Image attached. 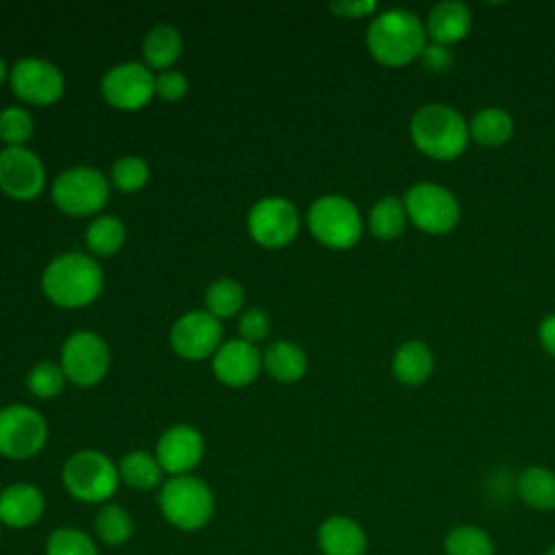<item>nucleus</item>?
I'll use <instances>...</instances> for the list:
<instances>
[{"label": "nucleus", "instance_id": "1", "mask_svg": "<svg viewBox=\"0 0 555 555\" xmlns=\"http://www.w3.org/2000/svg\"><path fill=\"white\" fill-rule=\"evenodd\" d=\"M425 37V24L416 13L408 9H388L369 24L366 48L382 65L401 67L423 56L427 46Z\"/></svg>", "mask_w": 555, "mask_h": 555}, {"label": "nucleus", "instance_id": "2", "mask_svg": "<svg viewBox=\"0 0 555 555\" xmlns=\"http://www.w3.org/2000/svg\"><path fill=\"white\" fill-rule=\"evenodd\" d=\"M410 139L418 152L434 160H455L464 154L468 121L449 104H425L410 119Z\"/></svg>", "mask_w": 555, "mask_h": 555}, {"label": "nucleus", "instance_id": "3", "mask_svg": "<svg viewBox=\"0 0 555 555\" xmlns=\"http://www.w3.org/2000/svg\"><path fill=\"white\" fill-rule=\"evenodd\" d=\"M41 286L50 301L63 308H78L100 295L104 275L93 258L80 251H67L50 260L43 269Z\"/></svg>", "mask_w": 555, "mask_h": 555}, {"label": "nucleus", "instance_id": "4", "mask_svg": "<svg viewBox=\"0 0 555 555\" xmlns=\"http://www.w3.org/2000/svg\"><path fill=\"white\" fill-rule=\"evenodd\" d=\"M158 509L171 527L186 533L199 531L212 520L215 494L204 479L176 475L158 488Z\"/></svg>", "mask_w": 555, "mask_h": 555}, {"label": "nucleus", "instance_id": "5", "mask_svg": "<svg viewBox=\"0 0 555 555\" xmlns=\"http://www.w3.org/2000/svg\"><path fill=\"white\" fill-rule=\"evenodd\" d=\"M65 490L82 503H108L119 488L117 464L102 451L85 449L67 457L61 470Z\"/></svg>", "mask_w": 555, "mask_h": 555}, {"label": "nucleus", "instance_id": "6", "mask_svg": "<svg viewBox=\"0 0 555 555\" xmlns=\"http://www.w3.org/2000/svg\"><path fill=\"white\" fill-rule=\"evenodd\" d=\"M308 228L325 247L349 249L362 236V217L351 199L321 195L308 208Z\"/></svg>", "mask_w": 555, "mask_h": 555}, {"label": "nucleus", "instance_id": "7", "mask_svg": "<svg viewBox=\"0 0 555 555\" xmlns=\"http://www.w3.org/2000/svg\"><path fill=\"white\" fill-rule=\"evenodd\" d=\"M408 221L427 234H447L460 221V202L442 184L418 182L403 195Z\"/></svg>", "mask_w": 555, "mask_h": 555}, {"label": "nucleus", "instance_id": "8", "mask_svg": "<svg viewBox=\"0 0 555 555\" xmlns=\"http://www.w3.org/2000/svg\"><path fill=\"white\" fill-rule=\"evenodd\" d=\"M52 199L67 215L98 212L108 199V180L93 167L65 169L52 184Z\"/></svg>", "mask_w": 555, "mask_h": 555}, {"label": "nucleus", "instance_id": "9", "mask_svg": "<svg viewBox=\"0 0 555 555\" xmlns=\"http://www.w3.org/2000/svg\"><path fill=\"white\" fill-rule=\"evenodd\" d=\"M48 440L46 418L30 405H9L0 410V455L28 460Z\"/></svg>", "mask_w": 555, "mask_h": 555}, {"label": "nucleus", "instance_id": "10", "mask_svg": "<svg viewBox=\"0 0 555 555\" xmlns=\"http://www.w3.org/2000/svg\"><path fill=\"white\" fill-rule=\"evenodd\" d=\"M108 347L106 343L87 330L67 336L61 349V369L76 386H93L108 371Z\"/></svg>", "mask_w": 555, "mask_h": 555}, {"label": "nucleus", "instance_id": "11", "mask_svg": "<svg viewBox=\"0 0 555 555\" xmlns=\"http://www.w3.org/2000/svg\"><path fill=\"white\" fill-rule=\"evenodd\" d=\"M247 228L262 247H282L291 243L299 230V215L286 197H262L247 215Z\"/></svg>", "mask_w": 555, "mask_h": 555}, {"label": "nucleus", "instance_id": "12", "mask_svg": "<svg viewBox=\"0 0 555 555\" xmlns=\"http://www.w3.org/2000/svg\"><path fill=\"white\" fill-rule=\"evenodd\" d=\"M156 78L152 72L141 63H119L111 67L100 82L102 95L108 104L124 111H137L156 93L154 91Z\"/></svg>", "mask_w": 555, "mask_h": 555}, {"label": "nucleus", "instance_id": "13", "mask_svg": "<svg viewBox=\"0 0 555 555\" xmlns=\"http://www.w3.org/2000/svg\"><path fill=\"white\" fill-rule=\"evenodd\" d=\"M46 169L41 158L24 145L0 150V189L15 199H33L41 193Z\"/></svg>", "mask_w": 555, "mask_h": 555}, {"label": "nucleus", "instance_id": "14", "mask_svg": "<svg viewBox=\"0 0 555 555\" xmlns=\"http://www.w3.org/2000/svg\"><path fill=\"white\" fill-rule=\"evenodd\" d=\"M11 87L30 104H52L61 98L65 80L61 69L39 56H24L11 67Z\"/></svg>", "mask_w": 555, "mask_h": 555}, {"label": "nucleus", "instance_id": "15", "mask_svg": "<svg viewBox=\"0 0 555 555\" xmlns=\"http://www.w3.org/2000/svg\"><path fill=\"white\" fill-rule=\"evenodd\" d=\"M169 340L178 356L199 360L219 349L221 323L208 310H191L173 323Z\"/></svg>", "mask_w": 555, "mask_h": 555}, {"label": "nucleus", "instance_id": "16", "mask_svg": "<svg viewBox=\"0 0 555 555\" xmlns=\"http://www.w3.org/2000/svg\"><path fill=\"white\" fill-rule=\"evenodd\" d=\"M154 455L167 475H191L204 455V438L191 425H173L160 434Z\"/></svg>", "mask_w": 555, "mask_h": 555}, {"label": "nucleus", "instance_id": "17", "mask_svg": "<svg viewBox=\"0 0 555 555\" xmlns=\"http://www.w3.org/2000/svg\"><path fill=\"white\" fill-rule=\"evenodd\" d=\"M260 366L262 358L258 349L243 338L219 345L212 356V371L228 386H247L256 379Z\"/></svg>", "mask_w": 555, "mask_h": 555}, {"label": "nucleus", "instance_id": "18", "mask_svg": "<svg viewBox=\"0 0 555 555\" xmlns=\"http://www.w3.org/2000/svg\"><path fill=\"white\" fill-rule=\"evenodd\" d=\"M46 512V496L33 483H11L0 490V525L9 529H28Z\"/></svg>", "mask_w": 555, "mask_h": 555}, {"label": "nucleus", "instance_id": "19", "mask_svg": "<svg viewBox=\"0 0 555 555\" xmlns=\"http://www.w3.org/2000/svg\"><path fill=\"white\" fill-rule=\"evenodd\" d=\"M317 546L321 555H366L369 535L356 518L332 514L317 529Z\"/></svg>", "mask_w": 555, "mask_h": 555}, {"label": "nucleus", "instance_id": "20", "mask_svg": "<svg viewBox=\"0 0 555 555\" xmlns=\"http://www.w3.org/2000/svg\"><path fill=\"white\" fill-rule=\"evenodd\" d=\"M473 26L470 9L460 0H442L427 13L425 33L438 46H451L462 41Z\"/></svg>", "mask_w": 555, "mask_h": 555}, {"label": "nucleus", "instance_id": "21", "mask_svg": "<svg viewBox=\"0 0 555 555\" xmlns=\"http://www.w3.org/2000/svg\"><path fill=\"white\" fill-rule=\"evenodd\" d=\"M434 373V353L423 340H405L392 356V375L405 386H421Z\"/></svg>", "mask_w": 555, "mask_h": 555}, {"label": "nucleus", "instance_id": "22", "mask_svg": "<svg viewBox=\"0 0 555 555\" xmlns=\"http://www.w3.org/2000/svg\"><path fill=\"white\" fill-rule=\"evenodd\" d=\"M516 494L535 512H555V470L546 466H527L516 479Z\"/></svg>", "mask_w": 555, "mask_h": 555}, {"label": "nucleus", "instance_id": "23", "mask_svg": "<svg viewBox=\"0 0 555 555\" xmlns=\"http://www.w3.org/2000/svg\"><path fill=\"white\" fill-rule=\"evenodd\" d=\"M470 139L483 147H499L514 134V119L499 106H486L468 121Z\"/></svg>", "mask_w": 555, "mask_h": 555}, {"label": "nucleus", "instance_id": "24", "mask_svg": "<svg viewBox=\"0 0 555 555\" xmlns=\"http://www.w3.org/2000/svg\"><path fill=\"white\" fill-rule=\"evenodd\" d=\"M262 364L271 377H275L278 382L291 384L306 373L308 358L299 345L291 340H275L264 349Z\"/></svg>", "mask_w": 555, "mask_h": 555}, {"label": "nucleus", "instance_id": "25", "mask_svg": "<svg viewBox=\"0 0 555 555\" xmlns=\"http://www.w3.org/2000/svg\"><path fill=\"white\" fill-rule=\"evenodd\" d=\"M119 479L134 490H154L163 486V466L158 464L156 455L147 451H130L126 453L119 464Z\"/></svg>", "mask_w": 555, "mask_h": 555}, {"label": "nucleus", "instance_id": "26", "mask_svg": "<svg viewBox=\"0 0 555 555\" xmlns=\"http://www.w3.org/2000/svg\"><path fill=\"white\" fill-rule=\"evenodd\" d=\"M93 531L104 546H124L134 533V522L119 503H104L93 518Z\"/></svg>", "mask_w": 555, "mask_h": 555}, {"label": "nucleus", "instance_id": "27", "mask_svg": "<svg viewBox=\"0 0 555 555\" xmlns=\"http://www.w3.org/2000/svg\"><path fill=\"white\" fill-rule=\"evenodd\" d=\"M442 551L444 555H494L496 544L483 527L462 522L444 533Z\"/></svg>", "mask_w": 555, "mask_h": 555}, {"label": "nucleus", "instance_id": "28", "mask_svg": "<svg viewBox=\"0 0 555 555\" xmlns=\"http://www.w3.org/2000/svg\"><path fill=\"white\" fill-rule=\"evenodd\" d=\"M408 223V212L403 199L395 195H386L373 204L369 212V230L373 236L382 241H392L403 234Z\"/></svg>", "mask_w": 555, "mask_h": 555}, {"label": "nucleus", "instance_id": "29", "mask_svg": "<svg viewBox=\"0 0 555 555\" xmlns=\"http://www.w3.org/2000/svg\"><path fill=\"white\" fill-rule=\"evenodd\" d=\"M182 48V37L173 26H154L143 39V56L152 67H169Z\"/></svg>", "mask_w": 555, "mask_h": 555}, {"label": "nucleus", "instance_id": "30", "mask_svg": "<svg viewBox=\"0 0 555 555\" xmlns=\"http://www.w3.org/2000/svg\"><path fill=\"white\" fill-rule=\"evenodd\" d=\"M85 238H87V245L93 254L111 256L124 245L126 228L117 217L102 215V217H98L89 223Z\"/></svg>", "mask_w": 555, "mask_h": 555}, {"label": "nucleus", "instance_id": "31", "mask_svg": "<svg viewBox=\"0 0 555 555\" xmlns=\"http://www.w3.org/2000/svg\"><path fill=\"white\" fill-rule=\"evenodd\" d=\"M46 555H100V548L91 533L67 525L48 535Z\"/></svg>", "mask_w": 555, "mask_h": 555}, {"label": "nucleus", "instance_id": "32", "mask_svg": "<svg viewBox=\"0 0 555 555\" xmlns=\"http://www.w3.org/2000/svg\"><path fill=\"white\" fill-rule=\"evenodd\" d=\"M243 299H245L243 286L230 278L212 282L206 291V308L217 319L232 317L234 312H238L243 306Z\"/></svg>", "mask_w": 555, "mask_h": 555}, {"label": "nucleus", "instance_id": "33", "mask_svg": "<svg viewBox=\"0 0 555 555\" xmlns=\"http://www.w3.org/2000/svg\"><path fill=\"white\" fill-rule=\"evenodd\" d=\"M65 379L67 377H65L63 369L59 364L46 360V362H37L30 369V373L26 377V384H28L33 395L48 399V397H54V395H59L63 390Z\"/></svg>", "mask_w": 555, "mask_h": 555}, {"label": "nucleus", "instance_id": "34", "mask_svg": "<svg viewBox=\"0 0 555 555\" xmlns=\"http://www.w3.org/2000/svg\"><path fill=\"white\" fill-rule=\"evenodd\" d=\"M33 134V117L22 106L0 111V139L7 145H22Z\"/></svg>", "mask_w": 555, "mask_h": 555}, {"label": "nucleus", "instance_id": "35", "mask_svg": "<svg viewBox=\"0 0 555 555\" xmlns=\"http://www.w3.org/2000/svg\"><path fill=\"white\" fill-rule=\"evenodd\" d=\"M147 176H150L147 165L137 156H121L113 163V169H111L113 184L126 193L141 189L147 182Z\"/></svg>", "mask_w": 555, "mask_h": 555}, {"label": "nucleus", "instance_id": "36", "mask_svg": "<svg viewBox=\"0 0 555 555\" xmlns=\"http://www.w3.org/2000/svg\"><path fill=\"white\" fill-rule=\"evenodd\" d=\"M238 332L243 336V340L254 343L267 336L269 332V317L262 308H249L241 314L238 319Z\"/></svg>", "mask_w": 555, "mask_h": 555}, {"label": "nucleus", "instance_id": "37", "mask_svg": "<svg viewBox=\"0 0 555 555\" xmlns=\"http://www.w3.org/2000/svg\"><path fill=\"white\" fill-rule=\"evenodd\" d=\"M154 91L163 100H178L186 93V78L180 72H163L156 76Z\"/></svg>", "mask_w": 555, "mask_h": 555}, {"label": "nucleus", "instance_id": "38", "mask_svg": "<svg viewBox=\"0 0 555 555\" xmlns=\"http://www.w3.org/2000/svg\"><path fill=\"white\" fill-rule=\"evenodd\" d=\"M330 9L340 17H362L373 13L377 4L373 0H338L330 2Z\"/></svg>", "mask_w": 555, "mask_h": 555}, {"label": "nucleus", "instance_id": "39", "mask_svg": "<svg viewBox=\"0 0 555 555\" xmlns=\"http://www.w3.org/2000/svg\"><path fill=\"white\" fill-rule=\"evenodd\" d=\"M538 336H540V343H542L544 351L555 358V312L546 314V317L540 321Z\"/></svg>", "mask_w": 555, "mask_h": 555}, {"label": "nucleus", "instance_id": "40", "mask_svg": "<svg viewBox=\"0 0 555 555\" xmlns=\"http://www.w3.org/2000/svg\"><path fill=\"white\" fill-rule=\"evenodd\" d=\"M423 59H425L427 67H431V69H444V67L449 65V61H451V56L447 54L444 46H438V43H434V46H425V50H423Z\"/></svg>", "mask_w": 555, "mask_h": 555}, {"label": "nucleus", "instance_id": "41", "mask_svg": "<svg viewBox=\"0 0 555 555\" xmlns=\"http://www.w3.org/2000/svg\"><path fill=\"white\" fill-rule=\"evenodd\" d=\"M4 78H7V65H4V61L0 59V85H2Z\"/></svg>", "mask_w": 555, "mask_h": 555}, {"label": "nucleus", "instance_id": "42", "mask_svg": "<svg viewBox=\"0 0 555 555\" xmlns=\"http://www.w3.org/2000/svg\"><path fill=\"white\" fill-rule=\"evenodd\" d=\"M542 555H555V542H553V544H548V546H546V551H544Z\"/></svg>", "mask_w": 555, "mask_h": 555}, {"label": "nucleus", "instance_id": "43", "mask_svg": "<svg viewBox=\"0 0 555 555\" xmlns=\"http://www.w3.org/2000/svg\"><path fill=\"white\" fill-rule=\"evenodd\" d=\"M0 542H2V529H0Z\"/></svg>", "mask_w": 555, "mask_h": 555}]
</instances>
